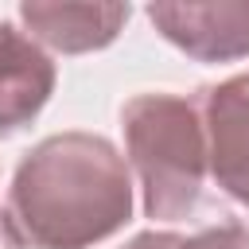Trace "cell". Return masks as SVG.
Returning a JSON list of instances; mask_svg holds the SVG:
<instances>
[{
    "instance_id": "cell-5",
    "label": "cell",
    "mask_w": 249,
    "mask_h": 249,
    "mask_svg": "<svg viewBox=\"0 0 249 249\" xmlns=\"http://www.w3.org/2000/svg\"><path fill=\"white\" fill-rule=\"evenodd\" d=\"M54 93L51 54L19 27L0 19V136L27 128Z\"/></svg>"
},
{
    "instance_id": "cell-9",
    "label": "cell",
    "mask_w": 249,
    "mask_h": 249,
    "mask_svg": "<svg viewBox=\"0 0 249 249\" xmlns=\"http://www.w3.org/2000/svg\"><path fill=\"white\" fill-rule=\"evenodd\" d=\"M0 249H27V245L19 241V233H16V226H12L8 206H0Z\"/></svg>"
},
{
    "instance_id": "cell-1",
    "label": "cell",
    "mask_w": 249,
    "mask_h": 249,
    "mask_svg": "<svg viewBox=\"0 0 249 249\" xmlns=\"http://www.w3.org/2000/svg\"><path fill=\"white\" fill-rule=\"evenodd\" d=\"M8 214L31 249H89L132 218L128 163L97 132H54L16 163Z\"/></svg>"
},
{
    "instance_id": "cell-8",
    "label": "cell",
    "mask_w": 249,
    "mask_h": 249,
    "mask_svg": "<svg viewBox=\"0 0 249 249\" xmlns=\"http://www.w3.org/2000/svg\"><path fill=\"white\" fill-rule=\"evenodd\" d=\"M179 245H183V237L171 233V230H144V233H136L124 249H179Z\"/></svg>"
},
{
    "instance_id": "cell-4",
    "label": "cell",
    "mask_w": 249,
    "mask_h": 249,
    "mask_svg": "<svg viewBox=\"0 0 249 249\" xmlns=\"http://www.w3.org/2000/svg\"><path fill=\"white\" fill-rule=\"evenodd\" d=\"M156 31L198 62H233L249 54V0L148 4Z\"/></svg>"
},
{
    "instance_id": "cell-7",
    "label": "cell",
    "mask_w": 249,
    "mask_h": 249,
    "mask_svg": "<svg viewBox=\"0 0 249 249\" xmlns=\"http://www.w3.org/2000/svg\"><path fill=\"white\" fill-rule=\"evenodd\" d=\"M179 249H249V230L237 222H222V226L198 230L195 237H183Z\"/></svg>"
},
{
    "instance_id": "cell-3",
    "label": "cell",
    "mask_w": 249,
    "mask_h": 249,
    "mask_svg": "<svg viewBox=\"0 0 249 249\" xmlns=\"http://www.w3.org/2000/svg\"><path fill=\"white\" fill-rule=\"evenodd\" d=\"M195 105L206 132L214 183L249 210V86L241 82V74L218 86H202L195 93Z\"/></svg>"
},
{
    "instance_id": "cell-6",
    "label": "cell",
    "mask_w": 249,
    "mask_h": 249,
    "mask_svg": "<svg viewBox=\"0 0 249 249\" xmlns=\"http://www.w3.org/2000/svg\"><path fill=\"white\" fill-rule=\"evenodd\" d=\"M19 23L39 47L89 54L109 47L128 23V4H19Z\"/></svg>"
},
{
    "instance_id": "cell-2",
    "label": "cell",
    "mask_w": 249,
    "mask_h": 249,
    "mask_svg": "<svg viewBox=\"0 0 249 249\" xmlns=\"http://www.w3.org/2000/svg\"><path fill=\"white\" fill-rule=\"evenodd\" d=\"M124 152L140 175L144 214L156 222L187 218L210 171L206 132L195 97L179 93H136L121 105Z\"/></svg>"
},
{
    "instance_id": "cell-10",
    "label": "cell",
    "mask_w": 249,
    "mask_h": 249,
    "mask_svg": "<svg viewBox=\"0 0 249 249\" xmlns=\"http://www.w3.org/2000/svg\"><path fill=\"white\" fill-rule=\"evenodd\" d=\"M241 82H245V86H249V74H241Z\"/></svg>"
}]
</instances>
